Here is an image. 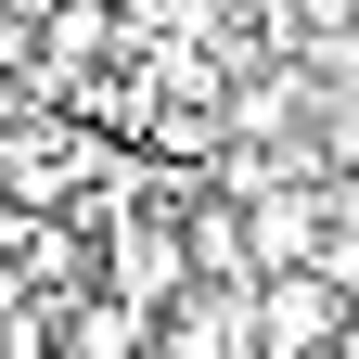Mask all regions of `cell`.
Segmentation results:
<instances>
[{
    "instance_id": "5b68a950",
    "label": "cell",
    "mask_w": 359,
    "mask_h": 359,
    "mask_svg": "<svg viewBox=\"0 0 359 359\" xmlns=\"http://www.w3.org/2000/svg\"><path fill=\"white\" fill-rule=\"evenodd\" d=\"M180 257H193V283H244V205H193Z\"/></svg>"
},
{
    "instance_id": "8992f818",
    "label": "cell",
    "mask_w": 359,
    "mask_h": 359,
    "mask_svg": "<svg viewBox=\"0 0 359 359\" xmlns=\"http://www.w3.org/2000/svg\"><path fill=\"white\" fill-rule=\"evenodd\" d=\"M0 359H52V308H13L0 321Z\"/></svg>"
},
{
    "instance_id": "7a4b0ae2",
    "label": "cell",
    "mask_w": 359,
    "mask_h": 359,
    "mask_svg": "<svg viewBox=\"0 0 359 359\" xmlns=\"http://www.w3.org/2000/svg\"><path fill=\"white\" fill-rule=\"evenodd\" d=\"M244 346L257 359H334L346 346V283L334 269H269L244 295Z\"/></svg>"
},
{
    "instance_id": "3957f363",
    "label": "cell",
    "mask_w": 359,
    "mask_h": 359,
    "mask_svg": "<svg viewBox=\"0 0 359 359\" xmlns=\"http://www.w3.org/2000/svg\"><path fill=\"white\" fill-rule=\"evenodd\" d=\"M154 359H257V346H244V308L205 295V283L167 295V308H154Z\"/></svg>"
},
{
    "instance_id": "6da1fadb",
    "label": "cell",
    "mask_w": 359,
    "mask_h": 359,
    "mask_svg": "<svg viewBox=\"0 0 359 359\" xmlns=\"http://www.w3.org/2000/svg\"><path fill=\"white\" fill-rule=\"evenodd\" d=\"M334 257H346V193L283 180V193L244 205V283H269V269H334Z\"/></svg>"
},
{
    "instance_id": "52a82bcc",
    "label": "cell",
    "mask_w": 359,
    "mask_h": 359,
    "mask_svg": "<svg viewBox=\"0 0 359 359\" xmlns=\"http://www.w3.org/2000/svg\"><path fill=\"white\" fill-rule=\"evenodd\" d=\"M39 13H52V0H0V26H39Z\"/></svg>"
},
{
    "instance_id": "277c9868",
    "label": "cell",
    "mask_w": 359,
    "mask_h": 359,
    "mask_svg": "<svg viewBox=\"0 0 359 359\" xmlns=\"http://www.w3.org/2000/svg\"><path fill=\"white\" fill-rule=\"evenodd\" d=\"M142 346H154V308H128V295L65 308V321H52V359H142Z\"/></svg>"
}]
</instances>
